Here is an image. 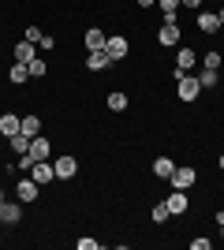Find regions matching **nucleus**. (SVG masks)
I'll list each match as a JSON object with an SVG mask.
<instances>
[{
  "instance_id": "obj_19",
  "label": "nucleus",
  "mask_w": 224,
  "mask_h": 250,
  "mask_svg": "<svg viewBox=\"0 0 224 250\" xmlns=\"http://www.w3.org/2000/svg\"><path fill=\"white\" fill-rule=\"evenodd\" d=\"M15 60H19V63H30V60H34V45L26 42V38L15 45Z\"/></svg>"
},
{
  "instance_id": "obj_27",
  "label": "nucleus",
  "mask_w": 224,
  "mask_h": 250,
  "mask_svg": "<svg viewBox=\"0 0 224 250\" xmlns=\"http://www.w3.org/2000/svg\"><path fill=\"white\" fill-rule=\"evenodd\" d=\"M22 38H26L30 45H38V42L45 38V34H41V26H26V34H22Z\"/></svg>"
},
{
  "instance_id": "obj_31",
  "label": "nucleus",
  "mask_w": 224,
  "mask_h": 250,
  "mask_svg": "<svg viewBox=\"0 0 224 250\" xmlns=\"http://www.w3.org/2000/svg\"><path fill=\"white\" fill-rule=\"evenodd\" d=\"M217 228H221V235H224V213H217Z\"/></svg>"
},
{
  "instance_id": "obj_8",
  "label": "nucleus",
  "mask_w": 224,
  "mask_h": 250,
  "mask_svg": "<svg viewBox=\"0 0 224 250\" xmlns=\"http://www.w3.org/2000/svg\"><path fill=\"white\" fill-rule=\"evenodd\" d=\"M157 45H164V49H172V45H180V26H176V19L164 22L157 30Z\"/></svg>"
},
{
  "instance_id": "obj_22",
  "label": "nucleus",
  "mask_w": 224,
  "mask_h": 250,
  "mask_svg": "<svg viewBox=\"0 0 224 250\" xmlns=\"http://www.w3.org/2000/svg\"><path fill=\"white\" fill-rule=\"evenodd\" d=\"M157 8L164 11V22L176 19V11H180V0H157Z\"/></svg>"
},
{
  "instance_id": "obj_21",
  "label": "nucleus",
  "mask_w": 224,
  "mask_h": 250,
  "mask_svg": "<svg viewBox=\"0 0 224 250\" xmlns=\"http://www.w3.org/2000/svg\"><path fill=\"white\" fill-rule=\"evenodd\" d=\"M8 146L15 149V153H26V149H30V135H22V131H19V135L8 138Z\"/></svg>"
},
{
  "instance_id": "obj_32",
  "label": "nucleus",
  "mask_w": 224,
  "mask_h": 250,
  "mask_svg": "<svg viewBox=\"0 0 224 250\" xmlns=\"http://www.w3.org/2000/svg\"><path fill=\"white\" fill-rule=\"evenodd\" d=\"M139 4H142V8H149V4H157V0H139Z\"/></svg>"
},
{
  "instance_id": "obj_28",
  "label": "nucleus",
  "mask_w": 224,
  "mask_h": 250,
  "mask_svg": "<svg viewBox=\"0 0 224 250\" xmlns=\"http://www.w3.org/2000/svg\"><path fill=\"white\" fill-rule=\"evenodd\" d=\"M75 247H79V250H97L101 243H97V239H75Z\"/></svg>"
},
{
  "instance_id": "obj_35",
  "label": "nucleus",
  "mask_w": 224,
  "mask_h": 250,
  "mask_svg": "<svg viewBox=\"0 0 224 250\" xmlns=\"http://www.w3.org/2000/svg\"><path fill=\"white\" fill-rule=\"evenodd\" d=\"M0 202H4V187H0Z\"/></svg>"
},
{
  "instance_id": "obj_36",
  "label": "nucleus",
  "mask_w": 224,
  "mask_h": 250,
  "mask_svg": "<svg viewBox=\"0 0 224 250\" xmlns=\"http://www.w3.org/2000/svg\"><path fill=\"white\" fill-rule=\"evenodd\" d=\"M221 56H224V49H221Z\"/></svg>"
},
{
  "instance_id": "obj_4",
  "label": "nucleus",
  "mask_w": 224,
  "mask_h": 250,
  "mask_svg": "<svg viewBox=\"0 0 224 250\" xmlns=\"http://www.w3.org/2000/svg\"><path fill=\"white\" fill-rule=\"evenodd\" d=\"M38 190H41V183H38L34 176H26V179L15 183V198L19 202H38Z\"/></svg>"
},
{
  "instance_id": "obj_10",
  "label": "nucleus",
  "mask_w": 224,
  "mask_h": 250,
  "mask_svg": "<svg viewBox=\"0 0 224 250\" xmlns=\"http://www.w3.org/2000/svg\"><path fill=\"white\" fill-rule=\"evenodd\" d=\"M26 153L34 157V161H49V153H53V142H49V138H30V149H26Z\"/></svg>"
},
{
  "instance_id": "obj_7",
  "label": "nucleus",
  "mask_w": 224,
  "mask_h": 250,
  "mask_svg": "<svg viewBox=\"0 0 224 250\" xmlns=\"http://www.w3.org/2000/svg\"><path fill=\"white\" fill-rule=\"evenodd\" d=\"M26 176H34L38 183H41V187H45V183H53V179H56V172H53V161H34V168L26 172Z\"/></svg>"
},
{
  "instance_id": "obj_16",
  "label": "nucleus",
  "mask_w": 224,
  "mask_h": 250,
  "mask_svg": "<svg viewBox=\"0 0 224 250\" xmlns=\"http://www.w3.org/2000/svg\"><path fill=\"white\" fill-rule=\"evenodd\" d=\"M172 172H176L172 157H157V161H153V176L157 179H172Z\"/></svg>"
},
{
  "instance_id": "obj_5",
  "label": "nucleus",
  "mask_w": 224,
  "mask_h": 250,
  "mask_svg": "<svg viewBox=\"0 0 224 250\" xmlns=\"http://www.w3.org/2000/svg\"><path fill=\"white\" fill-rule=\"evenodd\" d=\"M53 172H56V179H71L75 172H79V161H75L71 153H60L53 161Z\"/></svg>"
},
{
  "instance_id": "obj_18",
  "label": "nucleus",
  "mask_w": 224,
  "mask_h": 250,
  "mask_svg": "<svg viewBox=\"0 0 224 250\" xmlns=\"http://www.w3.org/2000/svg\"><path fill=\"white\" fill-rule=\"evenodd\" d=\"M105 104L112 112H123V108H127V94H123V90H112V94L105 97Z\"/></svg>"
},
{
  "instance_id": "obj_14",
  "label": "nucleus",
  "mask_w": 224,
  "mask_h": 250,
  "mask_svg": "<svg viewBox=\"0 0 224 250\" xmlns=\"http://www.w3.org/2000/svg\"><path fill=\"white\" fill-rule=\"evenodd\" d=\"M108 63H112V60H108V52H105V49H97V52H86V67H90V71H105Z\"/></svg>"
},
{
  "instance_id": "obj_15",
  "label": "nucleus",
  "mask_w": 224,
  "mask_h": 250,
  "mask_svg": "<svg viewBox=\"0 0 224 250\" xmlns=\"http://www.w3.org/2000/svg\"><path fill=\"white\" fill-rule=\"evenodd\" d=\"M26 79H30V67H26V63H19V60H15V63H11V67H8V83L22 86V83H26Z\"/></svg>"
},
{
  "instance_id": "obj_1",
  "label": "nucleus",
  "mask_w": 224,
  "mask_h": 250,
  "mask_svg": "<svg viewBox=\"0 0 224 250\" xmlns=\"http://www.w3.org/2000/svg\"><path fill=\"white\" fill-rule=\"evenodd\" d=\"M176 94H180V101H194L202 94V83L194 75H176Z\"/></svg>"
},
{
  "instance_id": "obj_26",
  "label": "nucleus",
  "mask_w": 224,
  "mask_h": 250,
  "mask_svg": "<svg viewBox=\"0 0 224 250\" xmlns=\"http://www.w3.org/2000/svg\"><path fill=\"white\" fill-rule=\"evenodd\" d=\"M26 67H30V79H41V75L49 71V63H45V60H38V56H34V60L26 63Z\"/></svg>"
},
{
  "instance_id": "obj_6",
  "label": "nucleus",
  "mask_w": 224,
  "mask_h": 250,
  "mask_svg": "<svg viewBox=\"0 0 224 250\" xmlns=\"http://www.w3.org/2000/svg\"><path fill=\"white\" fill-rule=\"evenodd\" d=\"M194 63H198V52L183 45V49L176 52V75H191V67H194Z\"/></svg>"
},
{
  "instance_id": "obj_23",
  "label": "nucleus",
  "mask_w": 224,
  "mask_h": 250,
  "mask_svg": "<svg viewBox=\"0 0 224 250\" xmlns=\"http://www.w3.org/2000/svg\"><path fill=\"white\" fill-rule=\"evenodd\" d=\"M198 83H202V90H213L217 83H221V75L209 71V67H202V75H198Z\"/></svg>"
},
{
  "instance_id": "obj_3",
  "label": "nucleus",
  "mask_w": 224,
  "mask_h": 250,
  "mask_svg": "<svg viewBox=\"0 0 224 250\" xmlns=\"http://www.w3.org/2000/svg\"><path fill=\"white\" fill-rule=\"evenodd\" d=\"M105 52H108V60H123V56L131 52V42L123 38V34H112V38L105 42Z\"/></svg>"
},
{
  "instance_id": "obj_34",
  "label": "nucleus",
  "mask_w": 224,
  "mask_h": 250,
  "mask_svg": "<svg viewBox=\"0 0 224 250\" xmlns=\"http://www.w3.org/2000/svg\"><path fill=\"white\" fill-rule=\"evenodd\" d=\"M217 165H221V168H224V153H221V161H217Z\"/></svg>"
},
{
  "instance_id": "obj_30",
  "label": "nucleus",
  "mask_w": 224,
  "mask_h": 250,
  "mask_svg": "<svg viewBox=\"0 0 224 250\" xmlns=\"http://www.w3.org/2000/svg\"><path fill=\"white\" fill-rule=\"evenodd\" d=\"M180 8H194V11H202V0H180Z\"/></svg>"
},
{
  "instance_id": "obj_25",
  "label": "nucleus",
  "mask_w": 224,
  "mask_h": 250,
  "mask_svg": "<svg viewBox=\"0 0 224 250\" xmlns=\"http://www.w3.org/2000/svg\"><path fill=\"white\" fill-rule=\"evenodd\" d=\"M221 63H224V56H221V52H205V56H202V67H209V71H217Z\"/></svg>"
},
{
  "instance_id": "obj_11",
  "label": "nucleus",
  "mask_w": 224,
  "mask_h": 250,
  "mask_svg": "<svg viewBox=\"0 0 224 250\" xmlns=\"http://www.w3.org/2000/svg\"><path fill=\"white\" fill-rule=\"evenodd\" d=\"M0 220H4V224H19L22 220V202H0Z\"/></svg>"
},
{
  "instance_id": "obj_20",
  "label": "nucleus",
  "mask_w": 224,
  "mask_h": 250,
  "mask_svg": "<svg viewBox=\"0 0 224 250\" xmlns=\"http://www.w3.org/2000/svg\"><path fill=\"white\" fill-rule=\"evenodd\" d=\"M22 135L38 138V135H41V120H38V116H22Z\"/></svg>"
},
{
  "instance_id": "obj_9",
  "label": "nucleus",
  "mask_w": 224,
  "mask_h": 250,
  "mask_svg": "<svg viewBox=\"0 0 224 250\" xmlns=\"http://www.w3.org/2000/svg\"><path fill=\"white\" fill-rule=\"evenodd\" d=\"M164 202H168V213H172V217H180V213H187V209H191V202H187V190H176V187H172V194H168Z\"/></svg>"
},
{
  "instance_id": "obj_13",
  "label": "nucleus",
  "mask_w": 224,
  "mask_h": 250,
  "mask_svg": "<svg viewBox=\"0 0 224 250\" xmlns=\"http://www.w3.org/2000/svg\"><path fill=\"white\" fill-rule=\"evenodd\" d=\"M198 30H202V34H217V30H221L217 11H198Z\"/></svg>"
},
{
  "instance_id": "obj_29",
  "label": "nucleus",
  "mask_w": 224,
  "mask_h": 250,
  "mask_svg": "<svg viewBox=\"0 0 224 250\" xmlns=\"http://www.w3.org/2000/svg\"><path fill=\"white\" fill-rule=\"evenodd\" d=\"M209 247H213V243L205 239V235H198V239H191V250H209Z\"/></svg>"
},
{
  "instance_id": "obj_17",
  "label": "nucleus",
  "mask_w": 224,
  "mask_h": 250,
  "mask_svg": "<svg viewBox=\"0 0 224 250\" xmlns=\"http://www.w3.org/2000/svg\"><path fill=\"white\" fill-rule=\"evenodd\" d=\"M105 42H108V34H105V30H86V49H90V52L105 49Z\"/></svg>"
},
{
  "instance_id": "obj_12",
  "label": "nucleus",
  "mask_w": 224,
  "mask_h": 250,
  "mask_svg": "<svg viewBox=\"0 0 224 250\" xmlns=\"http://www.w3.org/2000/svg\"><path fill=\"white\" fill-rule=\"evenodd\" d=\"M19 131H22V120L15 112H4V116H0V135H4V138L19 135Z\"/></svg>"
},
{
  "instance_id": "obj_24",
  "label": "nucleus",
  "mask_w": 224,
  "mask_h": 250,
  "mask_svg": "<svg viewBox=\"0 0 224 250\" xmlns=\"http://www.w3.org/2000/svg\"><path fill=\"white\" fill-rule=\"evenodd\" d=\"M168 217H172V213H168V202H157V206H153V224H164Z\"/></svg>"
},
{
  "instance_id": "obj_2",
  "label": "nucleus",
  "mask_w": 224,
  "mask_h": 250,
  "mask_svg": "<svg viewBox=\"0 0 224 250\" xmlns=\"http://www.w3.org/2000/svg\"><path fill=\"white\" fill-rule=\"evenodd\" d=\"M168 183H172L176 190H191L194 183H198V172H194L191 165H180L176 172H172V179H168Z\"/></svg>"
},
{
  "instance_id": "obj_33",
  "label": "nucleus",
  "mask_w": 224,
  "mask_h": 250,
  "mask_svg": "<svg viewBox=\"0 0 224 250\" xmlns=\"http://www.w3.org/2000/svg\"><path fill=\"white\" fill-rule=\"evenodd\" d=\"M217 19H221V26H224V8H221V11H217Z\"/></svg>"
}]
</instances>
